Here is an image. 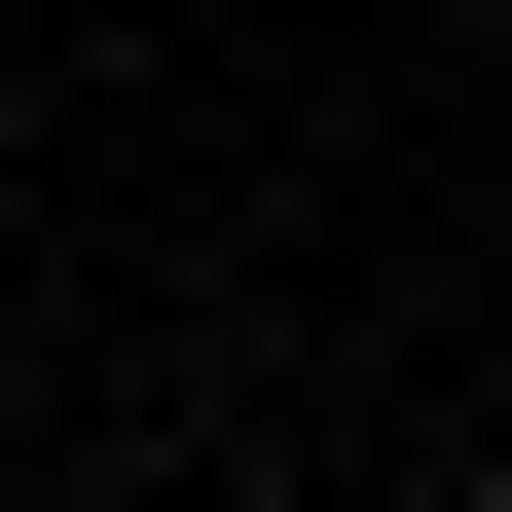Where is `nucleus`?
I'll return each mask as SVG.
<instances>
[{
  "label": "nucleus",
  "mask_w": 512,
  "mask_h": 512,
  "mask_svg": "<svg viewBox=\"0 0 512 512\" xmlns=\"http://www.w3.org/2000/svg\"><path fill=\"white\" fill-rule=\"evenodd\" d=\"M476 512H512V476H476Z\"/></svg>",
  "instance_id": "f257e3e1"
}]
</instances>
